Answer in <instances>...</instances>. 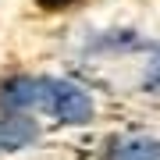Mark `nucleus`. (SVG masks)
I'll list each match as a JSON object with an SVG mask.
<instances>
[{
  "label": "nucleus",
  "instance_id": "f257e3e1",
  "mask_svg": "<svg viewBox=\"0 0 160 160\" xmlns=\"http://www.w3.org/2000/svg\"><path fill=\"white\" fill-rule=\"evenodd\" d=\"M0 103L7 110H32V114H46L68 125L92 118V96L68 78H43V75L11 78L0 86Z\"/></svg>",
  "mask_w": 160,
  "mask_h": 160
},
{
  "label": "nucleus",
  "instance_id": "f03ea898",
  "mask_svg": "<svg viewBox=\"0 0 160 160\" xmlns=\"http://www.w3.org/2000/svg\"><path fill=\"white\" fill-rule=\"evenodd\" d=\"M107 160H160V139H153V135L114 139L107 149Z\"/></svg>",
  "mask_w": 160,
  "mask_h": 160
},
{
  "label": "nucleus",
  "instance_id": "7ed1b4c3",
  "mask_svg": "<svg viewBox=\"0 0 160 160\" xmlns=\"http://www.w3.org/2000/svg\"><path fill=\"white\" fill-rule=\"evenodd\" d=\"M32 135H36V128H32L25 118H18V114H7V118H0V149L25 146Z\"/></svg>",
  "mask_w": 160,
  "mask_h": 160
},
{
  "label": "nucleus",
  "instance_id": "20e7f679",
  "mask_svg": "<svg viewBox=\"0 0 160 160\" xmlns=\"http://www.w3.org/2000/svg\"><path fill=\"white\" fill-rule=\"evenodd\" d=\"M43 7H71V4H78V0H39Z\"/></svg>",
  "mask_w": 160,
  "mask_h": 160
}]
</instances>
